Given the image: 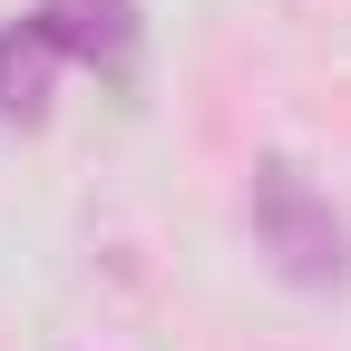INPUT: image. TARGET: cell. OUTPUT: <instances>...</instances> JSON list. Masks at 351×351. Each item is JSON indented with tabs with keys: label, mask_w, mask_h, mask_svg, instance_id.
<instances>
[{
	"label": "cell",
	"mask_w": 351,
	"mask_h": 351,
	"mask_svg": "<svg viewBox=\"0 0 351 351\" xmlns=\"http://www.w3.org/2000/svg\"><path fill=\"white\" fill-rule=\"evenodd\" d=\"M254 244L274 254V274L302 283V293H341L351 283V234H341L332 195L302 186L293 156H263L254 166Z\"/></svg>",
	"instance_id": "6da1fadb"
},
{
	"label": "cell",
	"mask_w": 351,
	"mask_h": 351,
	"mask_svg": "<svg viewBox=\"0 0 351 351\" xmlns=\"http://www.w3.org/2000/svg\"><path fill=\"white\" fill-rule=\"evenodd\" d=\"M29 29L78 69H127L137 59V0H39Z\"/></svg>",
	"instance_id": "7a4b0ae2"
},
{
	"label": "cell",
	"mask_w": 351,
	"mask_h": 351,
	"mask_svg": "<svg viewBox=\"0 0 351 351\" xmlns=\"http://www.w3.org/2000/svg\"><path fill=\"white\" fill-rule=\"evenodd\" d=\"M59 69H69V59L49 49V39H39L29 20H10V29H0V117H10V127H39Z\"/></svg>",
	"instance_id": "3957f363"
}]
</instances>
